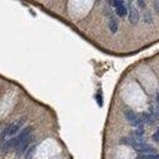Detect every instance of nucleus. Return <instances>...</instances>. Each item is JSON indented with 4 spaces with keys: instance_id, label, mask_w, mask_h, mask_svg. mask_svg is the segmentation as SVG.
Here are the masks:
<instances>
[{
    "instance_id": "obj_1",
    "label": "nucleus",
    "mask_w": 159,
    "mask_h": 159,
    "mask_svg": "<svg viewBox=\"0 0 159 159\" xmlns=\"http://www.w3.org/2000/svg\"><path fill=\"white\" fill-rule=\"evenodd\" d=\"M31 132H32V128L31 127H27V128H25L24 131L20 133V134L16 137V138H11V139H9L6 142L5 144H4V149H10V148H12V147H16L18 148L20 144L23 143V142H25L27 139L29 137H30V134H31Z\"/></svg>"
},
{
    "instance_id": "obj_2",
    "label": "nucleus",
    "mask_w": 159,
    "mask_h": 159,
    "mask_svg": "<svg viewBox=\"0 0 159 159\" xmlns=\"http://www.w3.org/2000/svg\"><path fill=\"white\" fill-rule=\"evenodd\" d=\"M23 124H24V118H20L18 121H15V122H12L11 124L8 125V128L5 129V133H4V134H5V136H14V134H16V133L20 131V128H21Z\"/></svg>"
},
{
    "instance_id": "obj_3",
    "label": "nucleus",
    "mask_w": 159,
    "mask_h": 159,
    "mask_svg": "<svg viewBox=\"0 0 159 159\" xmlns=\"http://www.w3.org/2000/svg\"><path fill=\"white\" fill-rule=\"evenodd\" d=\"M124 116H125V118L128 119V122L131 123L132 125H134V127H140L142 125V119L139 118V117H138V114H136L134 112H133L132 110H127L124 112Z\"/></svg>"
},
{
    "instance_id": "obj_4",
    "label": "nucleus",
    "mask_w": 159,
    "mask_h": 159,
    "mask_svg": "<svg viewBox=\"0 0 159 159\" xmlns=\"http://www.w3.org/2000/svg\"><path fill=\"white\" fill-rule=\"evenodd\" d=\"M133 148H134L137 152L143 153V154H156V149H154L153 147H150L149 144L144 143V142H142V143L134 145Z\"/></svg>"
},
{
    "instance_id": "obj_5",
    "label": "nucleus",
    "mask_w": 159,
    "mask_h": 159,
    "mask_svg": "<svg viewBox=\"0 0 159 159\" xmlns=\"http://www.w3.org/2000/svg\"><path fill=\"white\" fill-rule=\"evenodd\" d=\"M128 12H129V21L131 24H137L138 20H139V14H138V10L136 9V6L133 4H129L128 6Z\"/></svg>"
},
{
    "instance_id": "obj_6",
    "label": "nucleus",
    "mask_w": 159,
    "mask_h": 159,
    "mask_svg": "<svg viewBox=\"0 0 159 159\" xmlns=\"http://www.w3.org/2000/svg\"><path fill=\"white\" fill-rule=\"evenodd\" d=\"M30 142H31V136L29 137L25 142H23V143L19 145V147H18V154H19V156H20V154H23L25 150H26V148L29 147V144H30Z\"/></svg>"
},
{
    "instance_id": "obj_7",
    "label": "nucleus",
    "mask_w": 159,
    "mask_h": 159,
    "mask_svg": "<svg viewBox=\"0 0 159 159\" xmlns=\"http://www.w3.org/2000/svg\"><path fill=\"white\" fill-rule=\"evenodd\" d=\"M116 12H117V15L118 16H125L127 15V12H128V9L125 8V5H122V6L116 8Z\"/></svg>"
},
{
    "instance_id": "obj_8",
    "label": "nucleus",
    "mask_w": 159,
    "mask_h": 159,
    "mask_svg": "<svg viewBox=\"0 0 159 159\" xmlns=\"http://www.w3.org/2000/svg\"><path fill=\"white\" fill-rule=\"evenodd\" d=\"M110 29H111V31L113 32V34L117 32V30H118V23H117V20L113 19V18L110 20Z\"/></svg>"
},
{
    "instance_id": "obj_9",
    "label": "nucleus",
    "mask_w": 159,
    "mask_h": 159,
    "mask_svg": "<svg viewBox=\"0 0 159 159\" xmlns=\"http://www.w3.org/2000/svg\"><path fill=\"white\" fill-rule=\"evenodd\" d=\"M137 159H159L158 154H142Z\"/></svg>"
},
{
    "instance_id": "obj_10",
    "label": "nucleus",
    "mask_w": 159,
    "mask_h": 159,
    "mask_svg": "<svg viewBox=\"0 0 159 159\" xmlns=\"http://www.w3.org/2000/svg\"><path fill=\"white\" fill-rule=\"evenodd\" d=\"M142 117H143L142 122H147V123H150V122H152V116H150V114H148V113H143V114H142Z\"/></svg>"
},
{
    "instance_id": "obj_11",
    "label": "nucleus",
    "mask_w": 159,
    "mask_h": 159,
    "mask_svg": "<svg viewBox=\"0 0 159 159\" xmlns=\"http://www.w3.org/2000/svg\"><path fill=\"white\" fill-rule=\"evenodd\" d=\"M112 5H113L114 8H118V6L124 5V3H123V1H121V0H117V1H112Z\"/></svg>"
},
{
    "instance_id": "obj_12",
    "label": "nucleus",
    "mask_w": 159,
    "mask_h": 159,
    "mask_svg": "<svg viewBox=\"0 0 159 159\" xmlns=\"http://www.w3.org/2000/svg\"><path fill=\"white\" fill-rule=\"evenodd\" d=\"M152 138H153L154 142H159V128L156 131V133H154V134L152 136Z\"/></svg>"
},
{
    "instance_id": "obj_13",
    "label": "nucleus",
    "mask_w": 159,
    "mask_h": 159,
    "mask_svg": "<svg viewBox=\"0 0 159 159\" xmlns=\"http://www.w3.org/2000/svg\"><path fill=\"white\" fill-rule=\"evenodd\" d=\"M154 8H156V9H157V12L159 14V3H158V1L154 3Z\"/></svg>"
},
{
    "instance_id": "obj_14",
    "label": "nucleus",
    "mask_w": 159,
    "mask_h": 159,
    "mask_svg": "<svg viewBox=\"0 0 159 159\" xmlns=\"http://www.w3.org/2000/svg\"><path fill=\"white\" fill-rule=\"evenodd\" d=\"M97 101H98V104L102 106V101H101V95H97Z\"/></svg>"
},
{
    "instance_id": "obj_15",
    "label": "nucleus",
    "mask_w": 159,
    "mask_h": 159,
    "mask_svg": "<svg viewBox=\"0 0 159 159\" xmlns=\"http://www.w3.org/2000/svg\"><path fill=\"white\" fill-rule=\"evenodd\" d=\"M138 5H140V6H144V5H145V3H144V1H138Z\"/></svg>"
},
{
    "instance_id": "obj_16",
    "label": "nucleus",
    "mask_w": 159,
    "mask_h": 159,
    "mask_svg": "<svg viewBox=\"0 0 159 159\" xmlns=\"http://www.w3.org/2000/svg\"><path fill=\"white\" fill-rule=\"evenodd\" d=\"M157 101H158V104H159V93H158V96H157Z\"/></svg>"
}]
</instances>
